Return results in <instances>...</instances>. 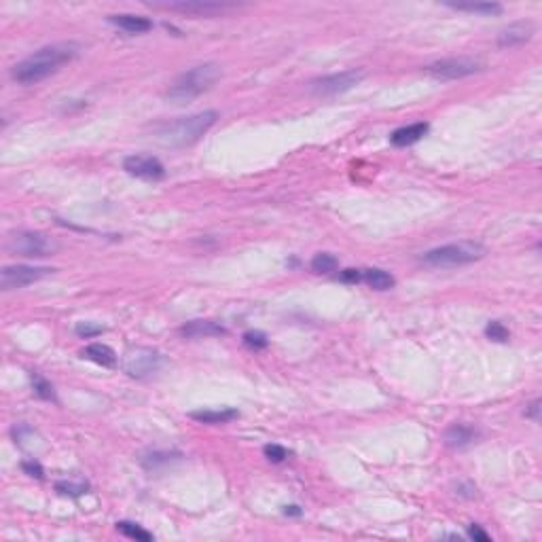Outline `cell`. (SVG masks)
Returning <instances> with one entry per match:
<instances>
[{
    "instance_id": "obj_34",
    "label": "cell",
    "mask_w": 542,
    "mask_h": 542,
    "mask_svg": "<svg viewBox=\"0 0 542 542\" xmlns=\"http://www.w3.org/2000/svg\"><path fill=\"white\" fill-rule=\"evenodd\" d=\"M301 512L303 510L299 506H295V504L293 506H284V515H289V517H301Z\"/></svg>"
},
{
    "instance_id": "obj_23",
    "label": "cell",
    "mask_w": 542,
    "mask_h": 542,
    "mask_svg": "<svg viewBox=\"0 0 542 542\" xmlns=\"http://www.w3.org/2000/svg\"><path fill=\"white\" fill-rule=\"evenodd\" d=\"M117 530H119L123 536H127V538H132V540H138V542H151V540H153V534H151V532H147L145 528H140L138 523H132V521H119V523H117Z\"/></svg>"
},
{
    "instance_id": "obj_18",
    "label": "cell",
    "mask_w": 542,
    "mask_h": 542,
    "mask_svg": "<svg viewBox=\"0 0 542 542\" xmlns=\"http://www.w3.org/2000/svg\"><path fill=\"white\" fill-rule=\"evenodd\" d=\"M83 356L94 360V362L100 364V366H106V368L117 364V354H115V350L104 346V344H92V346H87V348H85V352H83Z\"/></svg>"
},
{
    "instance_id": "obj_4",
    "label": "cell",
    "mask_w": 542,
    "mask_h": 542,
    "mask_svg": "<svg viewBox=\"0 0 542 542\" xmlns=\"http://www.w3.org/2000/svg\"><path fill=\"white\" fill-rule=\"evenodd\" d=\"M485 246L479 242H455V244H445L439 248L428 250L421 256V263L428 267H462V265H470L477 263L485 256Z\"/></svg>"
},
{
    "instance_id": "obj_28",
    "label": "cell",
    "mask_w": 542,
    "mask_h": 542,
    "mask_svg": "<svg viewBox=\"0 0 542 542\" xmlns=\"http://www.w3.org/2000/svg\"><path fill=\"white\" fill-rule=\"evenodd\" d=\"M263 451H265V455H267V460H269V462H275V464L284 462V460H286L289 455H291L289 449H284L282 445H275V443H273V445H265Z\"/></svg>"
},
{
    "instance_id": "obj_6",
    "label": "cell",
    "mask_w": 542,
    "mask_h": 542,
    "mask_svg": "<svg viewBox=\"0 0 542 542\" xmlns=\"http://www.w3.org/2000/svg\"><path fill=\"white\" fill-rule=\"evenodd\" d=\"M161 364H163V356L153 348H134L123 358V371L136 379L151 377L161 368Z\"/></svg>"
},
{
    "instance_id": "obj_10",
    "label": "cell",
    "mask_w": 542,
    "mask_h": 542,
    "mask_svg": "<svg viewBox=\"0 0 542 542\" xmlns=\"http://www.w3.org/2000/svg\"><path fill=\"white\" fill-rule=\"evenodd\" d=\"M123 169L127 174L142 178V180H161L165 176L163 163L153 155H129L123 161Z\"/></svg>"
},
{
    "instance_id": "obj_29",
    "label": "cell",
    "mask_w": 542,
    "mask_h": 542,
    "mask_svg": "<svg viewBox=\"0 0 542 542\" xmlns=\"http://www.w3.org/2000/svg\"><path fill=\"white\" fill-rule=\"evenodd\" d=\"M74 333H76L79 337L90 339V337L102 335V333H104V329H102V326H98V324H92V322H79V324H76V329H74Z\"/></svg>"
},
{
    "instance_id": "obj_16",
    "label": "cell",
    "mask_w": 542,
    "mask_h": 542,
    "mask_svg": "<svg viewBox=\"0 0 542 542\" xmlns=\"http://www.w3.org/2000/svg\"><path fill=\"white\" fill-rule=\"evenodd\" d=\"M426 132H428V123H413V125L396 129L390 136V142L394 147H411L426 136Z\"/></svg>"
},
{
    "instance_id": "obj_30",
    "label": "cell",
    "mask_w": 542,
    "mask_h": 542,
    "mask_svg": "<svg viewBox=\"0 0 542 542\" xmlns=\"http://www.w3.org/2000/svg\"><path fill=\"white\" fill-rule=\"evenodd\" d=\"M21 470L28 477H34V479H43L45 477V470H43V466L37 460H23L21 462Z\"/></svg>"
},
{
    "instance_id": "obj_19",
    "label": "cell",
    "mask_w": 542,
    "mask_h": 542,
    "mask_svg": "<svg viewBox=\"0 0 542 542\" xmlns=\"http://www.w3.org/2000/svg\"><path fill=\"white\" fill-rule=\"evenodd\" d=\"M362 282H366L371 289H375V291H390L394 289V275L384 271V269H366L362 271Z\"/></svg>"
},
{
    "instance_id": "obj_17",
    "label": "cell",
    "mask_w": 542,
    "mask_h": 542,
    "mask_svg": "<svg viewBox=\"0 0 542 542\" xmlns=\"http://www.w3.org/2000/svg\"><path fill=\"white\" fill-rule=\"evenodd\" d=\"M191 417L195 421H202V424H227V421H231V419H238L240 413L236 409H229V407H225V409H204V411H193Z\"/></svg>"
},
{
    "instance_id": "obj_5",
    "label": "cell",
    "mask_w": 542,
    "mask_h": 542,
    "mask_svg": "<svg viewBox=\"0 0 542 542\" xmlns=\"http://www.w3.org/2000/svg\"><path fill=\"white\" fill-rule=\"evenodd\" d=\"M9 252L17 254V256H28V259H43V256H49L58 250V244H55L49 236L39 233V231H19L13 233L7 242Z\"/></svg>"
},
{
    "instance_id": "obj_7",
    "label": "cell",
    "mask_w": 542,
    "mask_h": 542,
    "mask_svg": "<svg viewBox=\"0 0 542 542\" xmlns=\"http://www.w3.org/2000/svg\"><path fill=\"white\" fill-rule=\"evenodd\" d=\"M483 70V64L475 58H447L426 66V72L439 81H455Z\"/></svg>"
},
{
    "instance_id": "obj_14",
    "label": "cell",
    "mask_w": 542,
    "mask_h": 542,
    "mask_svg": "<svg viewBox=\"0 0 542 542\" xmlns=\"http://www.w3.org/2000/svg\"><path fill=\"white\" fill-rule=\"evenodd\" d=\"M167 9L212 17V15H218V13H225V11L233 9V5H222V3H176V5H167Z\"/></svg>"
},
{
    "instance_id": "obj_24",
    "label": "cell",
    "mask_w": 542,
    "mask_h": 542,
    "mask_svg": "<svg viewBox=\"0 0 542 542\" xmlns=\"http://www.w3.org/2000/svg\"><path fill=\"white\" fill-rule=\"evenodd\" d=\"M55 490H58L62 496L76 498V496H83L85 492H87L90 485L85 481H79V483H74V481H58V483H55Z\"/></svg>"
},
{
    "instance_id": "obj_27",
    "label": "cell",
    "mask_w": 542,
    "mask_h": 542,
    "mask_svg": "<svg viewBox=\"0 0 542 542\" xmlns=\"http://www.w3.org/2000/svg\"><path fill=\"white\" fill-rule=\"evenodd\" d=\"M244 344L250 348V350H265L267 346H269V341H267V337L263 335V333H246L244 335Z\"/></svg>"
},
{
    "instance_id": "obj_20",
    "label": "cell",
    "mask_w": 542,
    "mask_h": 542,
    "mask_svg": "<svg viewBox=\"0 0 542 542\" xmlns=\"http://www.w3.org/2000/svg\"><path fill=\"white\" fill-rule=\"evenodd\" d=\"M183 458L180 453H174V451H153L149 455L142 458V466L147 470H159L161 466H169L172 462H178Z\"/></svg>"
},
{
    "instance_id": "obj_12",
    "label": "cell",
    "mask_w": 542,
    "mask_h": 542,
    "mask_svg": "<svg viewBox=\"0 0 542 542\" xmlns=\"http://www.w3.org/2000/svg\"><path fill=\"white\" fill-rule=\"evenodd\" d=\"M479 439V430L468 424H453L445 430V445L451 447V449H464L468 445H472L475 441Z\"/></svg>"
},
{
    "instance_id": "obj_33",
    "label": "cell",
    "mask_w": 542,
    "mask_h": 542,
    "mask_svg": "<svg viewBox=\"0 0 542 542\" xmlns=\"http://www.w3.org/2000/svg\"><path fill=\"white\" fill-rule=\"evenodd\" d=\"M525 417H530V419H534V421L540 419V401H534L532 405H528V409H525Z\"/></svg>"
},
{
    "instance_id": "obj_13",
    "label": "cell",
    "mask_w": 542,
    "mask_h": 542,
    "mask_svg": "<svg viewBox=\"0 0 542 542\" xmlns=\"http://www.w3.org/2000/svg\"><path fill=\"white\" fill-rule=\"evenodd\" d=\"M180 335L187 337V339L220 337V335H227V329L220 322H214V320H191L185 326H180Z\"/></svg>"
},
{
    "instance_id": "obj_31",
    "label": "cell",
    "mask_w": 542,
    "mask_h": 542,
    "mask_svg": "<svg viewBox=\"0 0 542 542\" xmlns=\"http://www.w3.org/2000/svg\"><path fill=\"white\" fill-rule=\"evenodd\" d=\"M339 278L346 284H358V282H362V271L360 269H346V271H341Z\"/></svg>"
},
{
    "instance_id": "obj_26",
    "label": "cell",
    "mask_w": 542,
    "mask_h": 542,
    "mask_svg": "<svg viewBox=\"0 0 542 542\" xmlns=\"http://www.w3.org/2000/svg\"><path fill=\"white\" fill-rule=\"evenodd\" d=\"M485 335H488V339H492V341H498V344H506L508 337H510L508 329L502 322H498V320H492L488 324V329H485Z\"/></svg>"
},
{
    "instance_id": "obj_32",
    "label": "cell",
    "mask_w": 542,
    "mask_h": 542,
    "mask_svg": "<svg viewBox=\"0 0 542 542\" xmlns=\"http://www.w3.org/2000/svg\"><path fill=\"white\" fill-rule=\"evenodd\" d=\"M468 536L475 538V540H481V542H490V540H492L490 534H488V532H483L479 525H470V528H468Z\"/></svg>"
},
{
    "instance_id": "obj_21",
    "label": "cell",
    "mask_w": 542,
    "mask_h": 542,
    "mask_svg": "<svg viewBox=\"0 0 542 542\" xmlns=\"http://www.w3.org/2000/svg\"><path fill=\"white\" fill-rule=\"evenodd\" d=\"M455 11H466V13H479V15H500L502 5L498 3H466V5H447Z\"/></svg>"
},
{
    "instance_id": "obj_8",
    "label": "cell",
    "mask_w": 542,
    "mask_h": 542,
    "mask_svg": "<svg viewBox=\"0 0 542 542\" xmlns=\"http://www.w3.org/2000/svg\"><path fill=\"white\" fill-rule=\"evenodd\" d=\"M362 79H364L362 70H346V72L329 74V76L311 81L309 90L316 96H337V94H344V92H350L352 87H356Z\"/></svg>"
},
{
    "instance_id": "obj_9",
    "label": "cell",
    "mask_w": 542,
    "mask_h": 542,
    "mask_svg": "<svg viewBox=\"0 0 542 542\" xmlns=\"http://www.w3.org/2000/svg\"><path fill=\"white\" fill-rule=\"evenodd\" d=\"M53 269L49 267H30V265H13L3 269V289L5 291H17L23 286H30V284L43 280L49 275Z\"/></svg>"
},
{
    "instance_id": "obj_2",
    "label": "cell",
    "mask_w": 542,
    "mask_h": 542,
    "mask_svg": "<svg viewBox=\"0 0 542 542\" xmlns=\"http://www.w3.org/2000/svg\"><path fill=\"white\" fill-rule=\"evenodd\" d=\"M218 121V112L216 110H206V112H197L191 117H183L178 121L165 123L157 132L159 145L167 149H187L202 138L214 123Z\"/></svg>"
},
{
    "instance_id": "obj_22",
    "label": "cell",
    "mask_w": 542,
    "mask_h": 542,
    "mask_svg": "<svg viewBox=\"0 0 542 542\" xmlns=\"http://www.w3.org/2000/svg\"><path fill=\"white\" fill-rule=\"evenodd\" d=\"M339 267V259L331 252H320L311 259V271L313 273H333Z\"/></svg>"
},
{
    "instance_id": "obj_11",
    "label": "cell",
    "mask_w": 542,
    "mask_h": 542,
    "mask_svg": "<svg viewBox=\"0 0 542 542\" xmlns=\"http://www.w3.org/2000/svg\"><path fill=\"white\" fill-rule=\"evenodd\" d=\"M534 34V23L532 21H517L498 34V47L502 49H510V47H517V45H523L532 39Z\"/></svg>"
},
{
    "instance_id": "obj_3",
    "label": "cell",
    "mask_w": 542,
    "mask_h": 542,
    "mask_svg": "<svg viewBox=\"0 0 542 542\" xmlns=\"http://www.w3.org/2000/svg\"><path fill=\"white\" fill-rule=\"evenodd\" d=\"M220 79V66L202 64L183 72L167 90V100L172 104H189L202 94L210 92L214 83Z\"/></svg>"
},
{
    "instance_id": "obj_15",
    "label": "cell",
    "mask_w": 542,
    "mask_h": 542,
    "mask_svg": "<svg viewBox=\"0 0 542 542\" xmlns=\"http://www.w3.org/2000/svg\"><path fill=\"white\" fill-rule=\"evenodd\" d=\"M108 21L115 23L117 28H121V30H125L129 34H145L153 28L151 19L140 17V15H110Z\"/></svg>"
},
{
    "instance_id": "obj_25",
    "label": "cell",
    "mask_w": 542,
    "mask_h": 542,
    "mask_svg": "<svg viewBox=\"0 0 542 542\" xmlns=\"http://www.w3.org/2000/svg\"><path fill=\"white\" fill-rule=\"evenodd\" d=\"M32 386H34V392H37V396H41L43 401H58V398H55V390H53V386L45 379V377H41L39 373H34L32 375Z\"/></svg>"
},
{
    "instance_id": "obj_1",
    "label": "cell",
    "mask_w": 542,
    "mask_h": 542,
    "mask_svg": "<svg viewBox=\"0 0 542 542\" xmlns=\"http://www.w3.org/2000/svg\"><path fill=\"white\" fill-rule=\"evenodd\" d=\"M79 51L81 47L76 43H55L43 47L37 53H32L30 58H25L23 62L13 66L11 76L21 85H37L58 72L64 64H70L79 55Z\"/></svg>"
}]
</instances>
